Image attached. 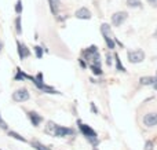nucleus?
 I'll use <instances>...</instances> for the list:
<instances>
[{
    "label": "nucleus",
    "mask_w": 157,
    "mask_h": 150,
    "mask_svg": "<svg viewBox=\"0 0 157 150\" xmlns=\"http://www.w3.org/2000/svg\"><path fill=\"white\" fill-rule=\"evenodd\" d=\"M77 126H78V129H80V132L83 134V137L86 138V139L88 141V142L91 143L92 146H97V143H98V135H97V132H95L90 126L84 124L81 120H77Z\"/></svg>",
    "instance_id": "f257e3e1"
},
{
    "label": "nucleus",
    "mask_w": 157,
    "mask_h": 150,
    "mask_svg": "<svg viewBox=\"0 0 157 150\" xmlns=\"http://www.w3.org/2000/svg\"><path fill=\"white\" fill-rule=\"evenodd\" d=\"M84 57L90 62V65H97L101 66V57L98 54V47L97 46H90L87 50H84Z\"/></svg>",
    "instance_id": "f03ea898"
},
{
    "label": "nucleus",
    "mask_w": 157,
    "mask_h": 150,
    "mask_svg": "<svg viewBox=\"0 0 157 150\" xmlns=\"http://www.w3.org/2000/svg\"><path fill=\"white\" fill-rule=\"evenodd\" d=\"M101 32L103 35V39H105L106 44H108V48L114 50L116 48V43H114L113 37H112V32H110V26L108 24H102L101 25Z\"/></svg>",
    "instance_id": "7ed1b4c3"
},
{
    "label": "nucleus",
    "mask_w": 157,
    "mask_h": 150,
    "mask_svg": "<svg viewBox=\"0 0 157 150\" xmlns=\"http://www.w3.org/2000/svg\"><path fill=\"white\" fill-rule=\"evenodd\" d=\"M128 18V14L124 11H119V13H114L112 15V25L113 26H121Z\"/></svg>",
    "instance_id": "20e7f679"
},
{
    "label": "nucleus",
    "mask_w": 157,
    "mask_h": 150,
    "mask_svg": "<svg viewBox=\"0 0 157 150\" xmlns=\"http://www.w3.org/2000/svg\"><path fill=\"white\" fill-rule=\"evenodd\" d=\"M145 59V52L142 50H134V51H128V61L131 63H139Z\"/></svg>",
    "instance_id": "39448f33"
},
{
    "label": "nucleus",
    "mask_w": 157,
    "mask_h": 150,
    "mask_svg": "<svg viewBox=\"0 0 157 150\" xmlns=\"http://www.w3.org/2000/svg\"><path fill=\"white\" fill-rule=\"evenodd\" d=\"M75 131L72 128H68V127H62V126H55L54 129V137L57 138H63V137H69V135H73Z\"/></svg>",
    "instance_id": "423d86ee"
},
{
    "label": "nucleus",
    "mask_w": 157,
    "mask_h": 150,
    "mask_svg": "<svg viewBox=\"0 0 157 150\" xmlns=\"http://www.w3.org/2000/svg\"><path fill=\"white\" fill-rule=\"evenodd\" d=\"M29 98H30V95H29L26 88H19V90H17L13 94V99L15 102H25Z\"/></svg>",
    "instance_id": "0eeeda50"
},
{
    "label": "nucleus",
    "mask_w": 157,
    "mask_h": 150,
    "mask_svg": "<svg viewBox=\"0 0 157 150\" xmlns=\"http://www.w3.org/2000/svg\"><path fill=\"white\" fill-rule=\"evenodd\" d=\"M17 50H18V55H19V59L24 61L25 58H28L30 55V51L28 50V47L25 44H22L21 41H17Z\"/></svg>",
    "instance_id": "6e6552de"
},
{
    "label": "nucleus",
    "mask_w": 157,
    "mask_h": 150,
    "mask_svg": "<svg viewBox=\"0 0 157 150\" xmlns=\"http://www.w3.org/2000/svg\"><path fill=\"white\" fill-rule=\"evenodd\" d=\"M144 124L146 127L157 126V113H147V114L144 117Z\"/></svg>",
    "instance_id": "1a4fd4ad"
},
{
    "label": "nucleus",
    "mask_w": 157,
    "mask_h": 150,
    "mask_svg": "<svg viewBox=\"0 0 157 150\" xmlns=\"http://www.w3.org/2000/svg\"><path fill=\"white\" fill-rule=\"evenodd\" d=\"M75 15H76V18H78V19H90L91 18V11L87 7H81L75 13Z\"/></svg>",
    "instance_id": "9d476101"
},
{
    "label": "nucleus",
    "mask_w": 157,
    "mask_h": 150,
    "mask_svg": "<svg viewBox=\"0 0 157 150\" xmlns=\"http://www.w3.org/2000/svg\"><path fill=\"white\" fill-rule=\"evenodd\" d=\"M28 117H29V120H30V123H32L33 127H39V124L43 121V117L36 112H29L28 113Z\"/></svg>",
    "instance_id": "9b49d317"
},
{
    "label": "nucleus",
    "mask_w": 157,
    "mask_h": 150,
    "mask_svg": "<svg viewBox=\"0 0 157 150\" xmlns=\"http://www.w3.org/2000/svg\"><path fill=\"white\" fill-rule=\"evenodd\" d=\"M156 81H157V77H153V76L141 77V84L142 85H153Z\"/></svg>",
    "instance_id": "f8f14e48"
},
{
    "label": "nucleus",
    "mask_w": 157,
    "mask_h": 150,
    "mask_svg": "<svg viewBox=\"0 0 157 150\" xmlns=\"http://www.w3.org/2000/svg\"><path fill=\"white\" fill-rule=\"evenodd\" d=\"M50 3V8H51L52 14L57 15L58 14V8H59V0H48Z\"/></svg>",
    "instance_id": "ddd939ff"
},
{
    "label": "nucleus",
    "mask_w": 157,
    "mask_h": 150,
    "mask_svg": "<svg viewBox=\"0 0 157 150\" xmlns=\"http://www.w3.org/2000/svg\"><path fill=\"white\" fill-rule=\"evenodd\" d=\"M125 4H127L128 7H132V8H136V7L141 8L142 7L141 0H127V2H125Z\"/></svg>",
    "instance_id": "4468645a"
},
{
    "label": "nucleus",
    "mask_w": 157,
    "mask_h": 150,
    "mask_svg": "<svg viewBox=\"0 0 157 150\" xmlns=\"http://www.w3.org/2000/svg\"><path fill=\"white\" fill-rule=\"evenodd\" d=\"M114 59H116V68H117V70H120V72H125L124 66L121 65V61H120L119 54H114Z\"/></svg>",
    "instance_id": "2eb2a0df"
},
{
    "label": "nucleus",
    "mask_w": 157,
    "mask_h": 150,
    "mask_svg": "<svg viewBox=\"0 0 157 150\" xmlns=\"http://www.w3.org/2000/svg\"><path fill=\"white\" fill-rule=\"evenodd\" d=\"M15 30L17 35H22V26H21V17H17L15 18Z\"/></svg>",
    "instance_id": "dca6fc26"
},
{
    "label": "nucleus",
    "mask_w": 157,
    "mask_h": 150,
    "mask_svg": "<svg viewBox=\"0 0 157 150\" xmlns=\"http://www.w3.org/2000/svg\"><path fill=\"white\" fill-rule=\"evenodd\" d=\"M8 135H10L11 138H14V139H18V141H21V142H26V139L25 138H22L19 134H17V132H14V131H8Z\"/></svg>",
    "instance_id": "f3484780"
},
{
    "label": "nucleus",
    "mask_w": 157,
    "mask_h": 150,
    "mask_svg": "<svg viewBox=\"0 0 157 150\" xmlns=\"http://www.w3.org/2000/svg\"><path fill=\"white\" fill-rule=\"evenodd\" d=\"M54 129H55V124L52 121H48L46 127V132L47 134H54Z\"/></svg>",
    "instance_id": "a211bd4d"
},
{
    "label": "nucleus",
    "mask_w": 157,
    "mask_h": 150,
    "mask_svg": "<svg viewBox=\"0 0 157 150\" xmlns=\"http://www.w3.org/2000/svg\"><path fill=\"white\" fill-rule=\"evenodd\" d=\"M32 146L35 148L36 150H50L47 146H44L43 143H40V142H32Z\"/></svg>",
    "instance_id": "6ab92c4d"
},
{
    "label": "nucleus",
    "mask_w": 157,
    "mask_h": 150,
    "mask_svg": "<svg viewBox=\"0 0 157 150\" xmlns=\"http://www.w3.org/2000/svg\"><path fill=\"white\" fill-rule=\"evenodd\" d=\"M91 66V70L94 74H97V76H101L102 74V69H101V66H97V65H90Z\"/></svg>",
    "instance_id": "aec40b11"
},
{
    "label": "nucleus",
    "mask_w": 157,
    "mask_h": 150,
    "mask_svg": "<svg viewBox=\"0 0 157 150\" xmlns=\"http://www.w3.org/2000/svg\"><path fill=\"white\" fill-rule=\"evenodd\" d=\"M22 10H24V7H22V0H17V3H15V13L19 15V14L22 13Z\"/></svg>",
    "instance_id": "412c9836"
},
{
    "label": "nucleus",
    "mask_w": 157,
    "mask_h": 150,
    "mask_svg": "<svg viewBox=\"0 0 157 150\" xmlns=\"http://www.w3.org/2000/svg\"><path fill=\"white\" fill-rule=\"evenodd\" d=\"M35 54H36V58H39V59H40V58L43 57V47L36 46L35 47Z\"/></svg>",
    "instance_id": "4be33fe9"
},
{
    "label": "nucleus",
    "mask_w": 157,
    "mask_h": 150,
    "mask_svg": "<svg viewBox=\"0 0 157 150\" xmlns=\"http://www.w3.org/2000/svg\"><path fill=\"white\" fill-rule=\"evenodd\" d=\"M0 128H2V129H4V131H6V129H8L7 123H6V121L2 118V116H0Z\"/></svg>",
    "instance_id": "5701e85b"
},
{
    "label": "nucleus",
    "mask_w": 157,
    "mask_h": 150,
    "mask_svg": "<svg viewBox=\"0 0 157 150\" xmlns=\"http://www.w3.org/2000/svg\"><path fill=\"white\" fill-rule=\"evenodd\" d=\"M145 150H153V142L152 141H147L145 143Z\"/></svg>",
    "instance_id": "b1692460"
},
{
    "label": "nucleus",
    "mask_w": 157,
    "mask_h": 150,
    "mask_svg": "<svg viewBox=\"0 0 157 150\" xmlns=\"http://www.w3.org/2000/svg\"><path fill=\"white\" fill-rule=\"evenodd\" d=\"M149 4H152L153 7H157V0H146Z\"/></svg>",
    "instance_id": "393cba45"
},
{
    "label": "nucleus",
    "mask_w": 157,
    "mask_h": 150,
    "mask_svg": "<svg viewBox=\"0 0 157 150\" xmlns=\"http://www.w3.org/2000/svg\"><path fill=\"white\" fill-rule=\"evenodd\" d=\"M91 110H92L94 113H98V109H97V106H95L94 103H91Z\"/></svg>",
    "instance_id": "a878e982"
},
{
    "label": "nucleus",
    "mask_w": 157,
    "mask_h": 150,
    "mask_svg": "<svg viewBox=\"0 0 157 150\" xmlns=\"http://www.w3.org/2000/svg\"><path fill=\"white\" fill-rule=\"evenodd\" d=\"M78 62H80V66H81V68H83V69H84V68H86V66H87V65H86V62H84L83 59H80V61H78Z\"/></svg>",
    "instance_id": "bb28decb"
},
{
    "label": "nucleus",
    "mask_w": 157,
    "mask_h": 150,
    "mask_svg": "<svg viewBox=\"0 0 157 150\" xmlns=\"http://www.w3.org/2000/svg\"><path fill=\"white\" fill-rule=\"evenodd\" d=\"M106 58H108V65H110L112 63V57L110 55H106Z\"/></svg>",
    "instance_id": "cd10ccee"
},
{
    "label": "nucleus",
    "mask_w": 157,
    "mask_h": 150,
    "mask_svg": "<svg viewBox=\"0 0 157 150\" xmlns=\"http://www.w3.org/2000/svg\"><path fill=\"white\" fill-rule=\"evenodd\" d=\"M3 47H4V44H3V41H0V52L3 51Z\"/></svg>",
    "instance_id": "c85d7f7f"
},
{
    "label": "nucleus",
    "mask_w": 157,
    "mask_h": 150,
    "mask_svg": "<svg viewBox=\"0 0 157 150\" xmlns=\"http://www.w3.org/2000/svg\"><path fill=\"white\" fill-rule=\"evenodd\" d=\"M153 87H155V90H156V91H157V81H156V83H155V84H153Z\"/></svg>",
    "instance_id": "c756f323"
},
{
    "label": "nucleus",
    "mask_w": 157,
    "mask_h": 150,
    "mask_svg": "<svg viewBox=\"0 0 157 150\" xmlns=\"http://www.w3.org/2000/svg\"><path fill=\"white\" fill-rule=\"evenodd\" d=\"M153 36H155V37H157V29H156V32H155V35H153Z\"/></svg>",
    "instance_id": "7c9ffc66"
},
{
    "label": "nucleus",
    "mask_w": 157,
    "mask_h": 150,
    "mask_svg": "<svg viewBox=\"0 0 157 150\" xmlns=\"http://www.w3.org/2000/svg\"><path fill=\"white\" fill-rule=\"evenodd\" d=\"M92 150H98V149H97V148H94V149H92Z\"/></svg>",
    "instance_id": "2f4dec72"
},
{
    "label": "nucleus",
    "mask_w": 157,
    "mask_h": 150,
    "mask_svg": "<svg viewBox=\"0 0 157 150\" xmlns=\"http://www.w3.org/2000/svg\"><path fill=\"white\" fill-rule=\"evenodd\" d=\"M156 77H157V74H156Z\"/></svg>",
    "instance_id": "473e14b6"
}]
</instances>
